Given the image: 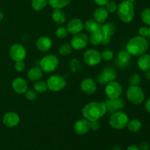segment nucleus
<instances>
[{
	"mask_svg": "<svg viewBox=\"0 0 150 150\" xmlns=\"http://www.w3.org/2000/svg\"><path fill=\"white\" fill-rule=\"evenodd\" d=\"M106 114L105 102H90L86 104L82 109L83 118L92 122L99 120Z\"/></svg>",
	"mask_w": 150,
	"mask_h": 150,
	"instance_id": "obj_1",
	"label": "nucleus"
},
{
	"mask_svg": "<svg viewBox=\"0 0 150 150\" xmlns=\"http://www.w3.org/2000/svg\"><path fill=\"white\" fill-rule=\"evenodd\" d=\"M149 48V42L145 38L135 36L127 42L126 50L134 57H139L145 54Z\"/></svg>",
	"mask_w": 150,
	"mask_h": 150,
	"instance_id": "obj_2",
	"label": "nucleus"
},
{
	"mask_svg": "<svg viewBox=\"0 0 150 150\" xmlns=\"http://www.w3.org/2000/svg\"><path fill=\"white\" fill-rule=\"evenodd\" d=\"M117 15L120 20L125 23H130L135 16V9L133 4L130 1H122L117 7Z\"/></svg>",
	"mask_w": 150,
	"mask_h": 150,
	"instance_id": "obj_3",
	"label": "nucleus"
},
{
	"mask_svg": "<svg viewBox=\"0 0 150 150\" xmlns=\"http://www.w3.org/2000/svg\"><path fill=\"white\" fill-rule=\"evenodd\" d=\"M129 120L126 113L119 111L111 114L109 119V125L116 130H122L127 127Z\"/></svg>",
	"mask_w": 150,
	"mask_h": 150,
	"instance_id": "obj_4",
	"label": "nucleus"
},
{
	"mask_svg": "<svg viewBox=\"0 0 150 150\" xmlns=\"http://www.w3.org/2000/svg\"><path fill=\"white\" fill-rule=\"evenodd\" d=\"M127 100L134 105H140L145 99L143 89L139 86H130L126 92Z\"/></svg>",
	"mask_w": 150,
	"mask_h": 150,
	"instance_id": "obj_5",
	"label": "nucleus"
},
{
	"mask_svg": "<svg viewBox=\"0 0 150 150\" xmlns=\"http://www.w3.org/2000/svg\"><path fill=\"white\" fill-rule=\"evenodd\" d=\"M59 65V59L54 54H48L42 57L40 61V67L45 73H51Z\"/></svg>",
	"mask_w": 150,
	"mask_h": 150,
	"instance_id": "obj_6",
	"label": "nucleus"
},
{
	"mask_svg": "<svg viewBox=\"0 0 150 150\" xmlns=\"http://www.w3.org/2000/svg\"><path fill=\"white\" fill-rule=\"evenodd\" d=\"M48 89L52 92H59L66 86L67 82L64 78L60 75H53L46 81Z\"/></svg>",
	"mask_w": 150,
	"mask_h": 150,
	"instance_id": "obj_7",
	"label": "nucleus"
},
{
	"mask_svg": "<svg viewBox=\"0 0 150 150\" xmlns=\"http://www.w3.org/2000/svg\"><path fill=\"white\" fill-rule=\"evenodd\" d=\"M117 78V72L113 67H104L96 77V80L100 84H107L109 82L114 81Z\"/></svg>",
	"mask_w": 150,
	"mask_h": 150,
	"instance_id": "obj_8",
	"label": "nucleus"
},
{
	"mask_svg": "<svg viewBox=\"0 0 150 150\" xmlns=\"http://www.w3.org/2000/svg\"><path fill=\"white\" fill-rule=\"evenodd\" d=\"M106 107V114H112L117 111H121L125 105V101L124 99L120 98L109 99L105 101Z\"/></svg>",
	"mask_w": 150,
	"mask_h": 150,
	"instance_id": "obj_9",
	"label": "nucleus"
},
{
	"mask_svg": "<svg viewBox=\"0 0 150 150\" xmlns=\"http://www.w3.org/2000/svg\"><path fill=\"white\" fill-rule=\"evenodd\" d=\"M83 57L84 62L90 67L98 65L102 60L100 53L96 49L87 50L84 52Z\"/></svg>",
	"mask_w": 150,
	"mask_h": 150,
	"instance_id": "obj_10",
	"label": "nucleus"
},
{
	"mask_svg": "<svg viewBox=\"0 0 150 150\" xmlns=\"http://www.w3.org/2000/svg\"><path fill=\"white\" fill-rule=\"evenodd\" d=\"M105 92L109 99L120 98L122 94V87L119 82L113 81L107 83L105 88Z\"/></svg>",
	"mask_w": 150,
	"mask_h": 150,
	"instance_id": "obj_11",
	"label": "nucleus"
},
{
	"mask_svg": "<svg viewBox=\"0 0 150 150\" xmlns=\"http://www.w3.org/2000/svg\"><path fill=\"white\" fill-rule=\"evenodd\" d=\"M88 42H89V38L87 35L84 33L76 34L72 38L70 41V45H71L73 49L76 51H81L83 50L87 46Z\"/></svg>",
	"mask_w": 150,
	"mask_h": 150,
	"instance_id": "obj_12",
	"label": "nucleus"
},
{
	"mask_svg": "<svg viewBox=\"0 0 150 150\" xmlns=\"http://www.w3.org/2000/svg\"><path fill=\"white\" fill-rule=\"evenodd\" d=\"M10 56L15 62L23 61L26 56V51L21 44H13L10 48Z\"/></svg>",
	"mask_w": 150,
	"mask_h": 150,
	"instance_id": "obj_13",
	"label": "nucleus"
},
{
	"mask_svg": "<svg viewBox=\"0 0 150 150\" xmlns=\"http://www.w3.org/2000/svg\"><path fill=\"white\" fill-rule=\"evenodd\" d=\"M91 130L90 122L86 119L79 120L74 125V131L76 134L83 136L86 134Z\"/></svg>",
	"mask_w": 150,
	"mask_h": 150,
	"instance_id": "obj_14",
	"label": "nucleus"
},
{
	"mask_svg": "<svg viewBox=\"0 0 150 150\" xmlns=\"http://www.w3.org/2000/svg\"><path fill=\"white\" fill-rule=\"evenodd\" d=\"M2 122L6 127H14L20 122V117L16 112H7L2 118Z\"/></svg>",
	"mask_w": 150,
	"mask_h": 150,
	"instance_id": "obj_15",
	"label": "nucleus"
},
{
	"mask_svg": "<svg viewBox=\"0 0 150 150\" xmlns=\"http://www.w3.org/2000/svg\"><path fill=\"white\" fill-rule=\"evenodd\" d=\"M84 26H83V21L80 18H73L68 22L67 26V29L68 30L69 33L75 35L76 34H79L81 32Z\"/></svg>",
	"mask_w": 150,
	"mask_h": 150,
	"instance_id": "obj_16",
	"label": "nucleus"
},
{
	"mask_svg": "<svg viewBox=\"0 0 150 150\" xmlns=\"http://www.w3.org/2000/svg\"><path fill=\"white\" fill-rule=\"evenodd\" d=\"M81 89L84 93L87 95H92L97 90V83L92 79L86 78L81 83Z\"/></svg>",
	"mask_w": 150,
	"mask_h": 150,
	"instance_id": "obj_17",
	"label": "nucleus"
},
{
	"mask_svg": "<svg viewBox=\"0 0 150 150\" xmlns=\"http://www.w3.org/2000/svg\"><path fill=\"white\" fill-rule=\"evenodd\" d=\"M12 87L17 94H24L28 89V83L24 79L18 77L12 82Z\"/></svg>",
	"mask_w": 150,
	"mask_h": 150,
	"instance_id": "obj_18",
	"label": "nucleus"
},
{
	"mask_svg": "<svg viewBox=\"0 0 150 150\" xmlns=\"http://www.w3.org/2000/svg\"><path fill=\"white\" fill-rule=\"evenodd\" d=\"M131 59V54L127 50H122L119 52L117 58V64L120 68H125L128 65Z\"/></svg>",
	"mask_w": 150,
	"mask_h": 150,
	"instance_id": "obj_19",
	"label": "nucleus"
},
{
	"mask_svg": "<svg viewBox=\"0 0 150 150\" xmlns=\"http://www.w3.org/2000/svg\"><path fill=\"white\" fill-rule=\"evenodd\" d=\"M36 46L39 51L42 52H46L49 51L52 46V41L51 38L47 36H42L38 39L36 42Z\"/></svg>",
	"mask_w": 150,
	"mask_h": 150,
	"instance_id": "obj_20",
	"label": "nucleus"
},
{
	"mask_svg": "<svg viewBox=\"0 0 150 150\" xmlns=\"http://www.w3.org/2000/svg\"><path fill=\"white\" fill-rule=\"evenodd\" d=\"M108 12L104 7H99L95 10L93 13V19L98 23L103 24L105 22L108 17Z\"/></svg>",
	"mask_w": 150,
	"mask_h": 150,
	"instance_id": "obj_21",
	"label": "nucleus"
},
{
	"mask_svg": "<svg viewBox=\"0 0 150 150\" xmlns=\"http://www.w3.org/2000/svg\"><path fill=\"white\" fill-rule=\"evenodd\" d=\"M137 65L141 70L146 72L150 70V54H144L139 56L137 60Z\"/></svg>",
	"mask_w": 150,
	"mask_h": 150,
	"instance_id": "obj_22",
	"label": "nucleus"
},
{
	"mask_svg": "<svg viewBox=\"0 0 150 150\" xmlns=\"http://www.w3.org/2000/svg\"><path fill=\"white\" fill-rule=\"evenodd\" d=\"M101 32L103 34V36L105 38H111L115 33L117 30V26L114 23L111 22L103 23L101 26Z\"/></svg>",
	"mask_w": 150,
	"mask_h": 150,
	"instance_id": "obj_23",
	"label": "nucleus"
},
{
	"mask_svg": "<svg viewBox=\"0 0 150 150\" xmlns=\"http://www.w3.org/2000/svg\"><path fill=\"white\" fill-rule=\"evenodd\" d=\"M53 21L57 24H63L66 21V14L62 9H54L51 14Z\"/></svg>",
	"mask_w": 150,
	"mask_h": 150,
	"instance_id": "obj_24",
	"label": "nucleus"
},
{
	"mask_svg": "<svg viewBox=\"0 0 150 150\" xmlns=\"http://www.w3.org/2000/svg\"><path fill=\"white\" fill-rule=\"evenodd\" d=\"M42 70L40 67H32L27 73V78L32 81H37L42 77Z\"/></svg>",
	"mask_w": 150,
	"mask_h": 150,
	"instance_id": "obj_25",
	"label": "nucleus"
},
{
	"mask_svg": "<svg viewBox=\"0 0 150 150\" xmlns=\"http://www.w3.org/2000/svg\"><path fill=\"white\" fill-rule=\"evenodd\" d=\"M83 26H84L85 29L88 32L92 33V32H96V31L100 30L102 24L98 23L94 19H89V20H87L85 22V23L83 24Z\"/></svg>",
	"mask_w": 150,
	"mask_h": 150,
	"instance_id": "obj_26",
	"label": "nucleus"
},
{
	"mask_svg": "<svg viewBox=\"0 0 150 150\" xmlns=\"http://www.w3.org/2000/svg\"><path fill=\"white\" fill-rule=\"evenodd\" d=\"M103 37V34L102 33L101 30L96 31V32L90 33L89 41L90 42V43L93 45H100V44H102Z\"/></svg>",
	"mask_w": 150,
	"mask_h": 150,
	"instance_id": "obj_27",
	"label": "nucleus"
},
{
	"mask_svg": "<svg viewBox=\"0 0 150 150\" xmlns=\"http://www.w3.org/2000/svg\"><path fill=\"white\" fill-rule=\"evenodd\" d=\"M127 127L130 131L136 133V132H139L142 129V123L138 119H133L132 120H129Z\"/></svg>",
	"mask_w": 150,
	"mask_h": 150,
	"instance_id": "obj_28",
	"label": "nucleus"
},
{
	"mask_svg": "<svg viewBox=\"0 0 150 150\" xmlns=\"http://www.w3.org/2000/svg\"><path fill=\"white\" fill-rule=\"evenodd\" d=\"M70 2L71 0H48V4L54 9H62Z\"/></svg>",
	"mask_w": 150,
	"mask_h": 150,
	"instance_id": "obj_29",
	"label": "nucleus"
},
{
	"mask_svg": "<svg viewBox=\"0 0 150 150\" xmlns=\"http://www.w3.org/2000/svg\"><path fill=\"white\" fill-rule=\"evenodd\" d=\"M34 90L35 91L38 93H44L45 92H46L48 89V86H47L46 82L43 81H35L33 85Z\"/></svg>",
	"mask_w": 150,
	"mask_h": 150,
	"instance_id": "obj_30",
	"label": "nucleus"
},
{
	"mask_svg": "<svg viewBox=\"0 0 150 150\" xmlns=\"http://www.w3.org/2000/svg\"><path fill=\"white\" fill-rule=\"evenodd\" d=\"M31 4L34 10L36 11H40L46 7L48 4V0H32Z\"/></svg>",
	"mask_w": 150,
	"mask_h": 150,
	"instance_id": "obj_31",
	"label": "nucleus"
},
{
	"mask_svg": "<svg viewBox=\"0 0 150 150\" xmlns=\"http://www.w3.org/2000/svg\"><path fill=\"white\" fill-rule=\"evenodd\" d=\"M72 51H73V48H72L71 45L69 43L62 44V45H60L59 48V53L62 56L69 55V54H71Z\"/></svg>",
	"mask_w": 150,
	"mask_h": 150,
	"instance_id": "obj_32",
	"label": "nucleus"
},
{
	"mask_svg": "<svg viewBox=\"0 0 150 150\" xmlns=\"http://www.w3.org/2000/svg\"><path fill=\"white\" fill-rule=\"evenodd\" d=\"M141 18L145 24L150 26V8L144 9L141 14Z\"/></svg>",
	"mask_w": 150,
	"mask_h": 150,
	"instance_id": "obj_33",
	"label": "nucleus"
},
{
	"mask_svg": "<svg viewBox=\"0 0 150 150\" xmlns=\"http://www.w3.org/2000/svg\"><path fill=\"white\" fill-rule=\"evenodd\" d=\"M68 30L64 26H59L56 31V35L59 39H64L68 35Z\"/></svg>",
	"mask_w": 150,
	"mask_h": 150,
	"instance_id": "obj_34",
	"label": "nucleus"
},
{
	"mask_svg": "<svg viewBox=\"0 0 150 150\" xmlns=\"http://www.w3.org/2000/svg\"><path fill=\"white\" fill-rule=\"evenodd\" d=\"M141 83V76L138 73H133L130 76L129 83L130 86H139Z\"/></svg>",
	"mask_w": 150,
	"mask_h": 150,
	"instance_id": "obj_35",
	"label": "nucleus"
},
{
	"mask_svg": "<svg viewBox=\"0 0 150 150\" xmlns=\"http://www.w3.org/2000/svg\"><path fill=\"white\" fill-rule=\"evenodd\" d=\"M101 58L102 59L105 60V61H110L114 58V52L110 49H105L102 51L101 53Z\"/></svg>",
	"mask_w": 150,
	"mask_h": 150,
	"instance_id": "obj_36",
	"label": "nucleus"
},
{
	"mask_svg": "<svg viewBox=\"0 0 150 150\" xmlns=\"http://www.w3.org/2000/svg\"><path fill=\"white\" fill-rule=\"evenodd\" d=\"M117 7H118V5H117V4L114 1H110L109 0L108 3L105 4V9L110 13H115L117 10Z\"/></svg>",
	"mask_w": 150,
	"mask_h": 150,
	"instance_id": "obj_37",
	"label": "nucleus"
},
{
	"mask_svg": "<svg viewBox=\"0 0 150 150\" xmlns=\"http://www.w3.org/2000/svg\"><path fill=\"white\" fill-rule=\"evenodd\" d=\"M24 94L26 98L29 100H35L38 98V92H35L34 89H27Z\"/></svg>",
	"mask_w": 150,
	"mask_h": 150,
	"instance_id": "obj_38",
	"label": "nucleus"
},
{
	"mask_svg": "<svg viewBox=\"0 0 150 150\" xmlns=\"http://www.w3.org/2000/svg\"><path fill=\"white\" fill-rule=\"evenodd\" d=\"M25 67H26V64H25L24 62L23 61H18V62H16L14 64V68L15 70H16L17 72H22L24 70Z\"/></svg>",
	"mask_w": 150,
	"mask_h": 150,
	"instance_id": "obj_39",
	"label": "nucleus"
},
{
	"mask_svg": "<svg viewBox=\"0 0 150 150\" xmlns=\"http://www.w3.org/2000/svg\"><path fill=\"white\" fill-rule=\"evenodd\" d=\"M139 36L143 37V38H146L149 35V28L146 26H142L139 28Z\"/></svg>",
	"mask_w": 150,
	"mask_h": 150,
	"instance_id": "obj_40",
	"label": "nucleus"
},
{
	"mask_svg": "<svg viewBox=\"0 0 150 150\" xmlns=\"http://www.w3.org/2000/svg\"><path fill=\"white\" fill-rule=\"evenodd\" d=\"M90 125H91V129H92V130H97L100 128V123L99 120H95V121L90 122Z\"/></svg>",
	"mask_w": 150,
	"mask_h": 150,
	"instance_id": "obj_41",
	"label": "nucleus"
},
{
	"mask_svg": "<svg viewBox=\"0 0 150 150\" xmlns=\"http://www.w3.org/2000/svg\"><path fill=\"white\" fill-rule=\"evenodd\" d=\"M139 149L140 150H149L150 147H149V145L147 142H143L139 144Z\"/></svg>",
	"mask_w": 150,
	"mask_h": 150,
	"instance_id": "obj_42",
	"label": "nucleus"
},
{
	"mask_svg": "<svg viewBox=\"0 0 150 150\" xmlns=\"http://www.w3.org/2000/svg\"><path fill=\"white\" fill-rule=\"evenodd\" d=\"M108 1L109 0H94V1L98 6H100V7H104V6H105V4L108 3Z\"/></svg>",
	"mask_w": 150,
	"mask_h": 150,
	"instance_id": "obj_43",
	"label": "nucleus"
},
{
	"mask_svg": "<svg viewBox=\"0 0 150 150\" xmlns=\"http://www.w3.org/2000/svg\"><path fill=\"white\" fill-rule=\"evenodd\" d=\"M145 109L147 111L148 113L150 114V97L147 99V100L146 101V103H145Z\"/></svg>",
	"mask_w": 150,
	"mask_h": 150,
	"instance_id": "obj_44",
	"label": "nucleus"
},
{
	"mask_svg": "<svg viewBox=\"0 0 150 150\" xmlns=\"http://www.w3.org/2000/svg\"><path fill=\"white\" fill-rule=\"evenodd\" d=\"M126 150H140V149H139V146H136V145L135 144H133V145H130Z\"/></svg>",
	"mask_w": 150,
	"mask_h": 150,
	"instance_id": "obj_45",
	"label": "nucleus"
},
{
	"mask_svg": "<svg viewBox=\"0 0 150 150\" xmlns=\"http://www.w3.org/2000/svg\"><path fill=\"white\" fill-rule=\"evenodd\" d=\"M144 76L148 81H150V70H147V71L145 72L144 73Z\"/></svg>",
	"mask_w": 150,
	"mask_h": 150,
	"instance_id": "obj_46",
	"label": "nucleus"
},
{
	"mask_svg": "<svg viewBox=\"0 0 150 150\" xmlns=\"http://www.w3.org/2000/svg\"><path fill=\"white\" fill-rule=\"evenodd\" d=\"M112 150H122V148L120 147V146H114V147H113Z\"/></svg>",
	"mask_w": 150,
	"mask_h": 150,
	"instance_id": "obj_47",
	"label": "nucleus"
},
{
	"mask_svg": "<svg viewBox=\"0 0 150 150\" xmlns=\"http://www.w3.org/2000/svg\"><path fill=\"white\" fill-rule=\"evenodd\" d=\"M3 18H4V15H3L2 12L0 11V22L3 20Z\"/></svg>",
	"mask_w": 150,
	"mask_h": 150,
	"instance_id": "obj_48",
	"label": "nucleus"
},
{
	"mask_svg": "<svg viewBox=\"0 0 150 150\" xmlns=\"http://www.w3.org/2000/svg\"><path fill=\"white\" fill-rule=\"evenodd\" d=\"M126 1H130V2H132L133 3V1H136V0H126Z\"/></svg>",
	"mask_w": 150,
	"mask_h": 150,
	"instance_id": "obj_49",
	"label": "nucleus"
},
{
	"mask_svg": "<svg viewBox=\"0 0 150 150\" xmlns=\"http://www.w3.org/2000/svg\"><path fill=\"white\" fill-rule=\"evenodd\" d=\"M148 37H149L150 39V27L149 28V35H148Z\"/></svg>",
	"mask_w": 150,
	"mask_h": 150,
	"instance_id": "obj_50",
	"label": "nucleus"
},
{
	"mask_svg": "<svg viewBox=\"0 0 150 150\" xmlns=\"http://www.w3.org/2000/svg\"><path fill=\"white\" fill-rule=\"evenodd\" d=\"M107 150H108V149H107Z\"/></svg>",
	"mask_w": 150,
	"mask_h": 150,
	"instance_id": "obj_51",
	"label": "nucleus"
}]
</instances>
